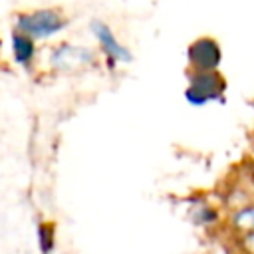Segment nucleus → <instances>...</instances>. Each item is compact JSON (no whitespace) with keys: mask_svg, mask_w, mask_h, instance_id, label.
Returning <instances> with one entry per match:
<instances>
[{"mask_svg":"<svg viewBox=\"0 0 254 254\" xmlns=\"http://www.w3.org/2000/svg\"><path fill=\"white\" fill-rule=\"evenodd\" d=\"M67 24H69L67 16L54 6L24 10L14 16V30L28 34L36 42H46L56 38L67 28Z\"/></svg>","mask_w":254,"mask_h":254,"instance_id":"obj_1","label":"nucleus"},{"mask_svg":"<svg viewBox=\"0 0 254 254\" xmlns=\"http://www.w3.org/2000/svg\"><path fill=\"white\" fill-rule=\"evenodd\" d=\"M97 64L91 48L71 42H60L50 50V67L60 73H75Z\"/></svg>","mask_w":254,"mask_h":254,"instance_id":"obj_2","label":"nucleus"},{"mask_svg":"<svg viewBox=\"0 0 254 254\" xmlns=\"http://www.w3.org/2000/svg\"><path fill=\"white\" fill-rule=\"evenodd\" d=\"M89 32H91L93 40L97 42L99 52L103 54V58L107 60L109 65L129 64L133 60L131 50L117 38V34L113 32V28L107 22H103V20H91Z\"/></svg>","mask_w":254,"mask_h":254,"instance_id":"obj_3","label":"nucleus"},{"mask_svg":"<svg viewBox=\"0 0 254 254\" xmlns=\"http://www.w3.org/2000/svg\"><path fill=\"white\" fill-rule=\"evenodd\" d=\"M224 91V79L216 69H202L190 73L189 87H187V99L192 105H202L206 101L218 99Z\"/></svg>","mask_w":254,"mask_h":254,"instance_id":"obj_4","label":"nucleus"},{"mask_svg":"<svg viewBox=\"0 0 254 254\" xmlns=\"http://www.w3.org/2000/svg\"><path fill=\"white\" fill-rule=\"evenodd\" d=\"M189 64L194 71H202V69H216L220 60H222V52L220 46L214 38H198L189 46L187 52Z\"/></svg>","mask_w":254,"mask_h":254,"instance_id":"obj_5","label":"nucleus"},{"mask_svg":"<svg viewBox=\"0 0 254 254\" xmlns=\"http://www.w3.org/2000/svg\"><path fill=\"white\" fill-rule=\"evenodd\" d=\"M10 50H12V58L18 65L22 67H30L36 62L38 56V42L34 38H30L24 32L12 30L10 34Z\"/></svg>","mask_w":254,"mask_h":254,"instance_id":"obj_6","label":"nucleus"},{"mask_svg":"<svg viewBox=\"0 0 254 254\" xmlns=\"http://www.w3.org/2000/svg\"><path fill=\"white\" fill-rule=\"evenodd\" d=\"M232 222H234V226H236L238 230H244V232L254 230V204L240 208V210L232 216Z\"/></svg>","mask_w":254,"mask_h":254,"instance_id":"obj_7","label":"nucleus"},{"mask_svg":"<svg viewBox=\"0 0 254 254\" xmlns=\"http://www.w3.org/2000/svg\"><path fill=\"white\" fill-rule=\"evenodd\" d=\"M40 248L44 254H48L52 250V228H48V226L40 228Z\"/></svg>","mask_w":254,"mask_h":254,"instance_id":"obj_8","label":"nucleus"},{"mask_svg":"<svg viewBox=\"0 0 254 254\" xmlns=\"http://www.w3.org/2000/svg\"><path fill=\"white\" fill-rule=\"evenodd\" d=\"M242 246H244V250H246L248 254H254V230H250V232L244 234Z\"/></svg>","mask_w":254,"mask_h":254,"instance_id":"obj_9","label":"nucleus"}]
</instances>
